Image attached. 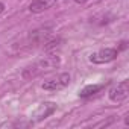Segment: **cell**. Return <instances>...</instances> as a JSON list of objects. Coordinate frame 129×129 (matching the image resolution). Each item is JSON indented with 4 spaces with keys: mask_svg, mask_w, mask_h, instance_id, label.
I'll return each instance as SVG.
<instances>
[{
    "mask_svg": "<svg viewBox=\"0 0 129 129\" xmlns=\"http://www.w3.org/2000/svg\"><path fill=\"white\" fill-rule=\"evenodd\" d=\"M59 66V58L58 56H47L38 62H35L34 66L27 67L24 72H23V78L29 79V78H35L41 73H46V72H50L53 69H56Z\"/></svg>",
    "mask_w": 129,
    "mask_h": 129,
    "instance_id": "cell-1",
    "label": "cell"
},
{
    "mask_svg": "<svg viewBox=\"0 0 129 129\" xmlns=\"http://www.w3.org/2000/svg\"><path fill=\"white\" fill-rule=\"evenodd\" d=\"M70 79L72 78H70L69 73H61L56 78H52L49 81H44L41 87H43V90H47V91H58V90L66 88L70 84Z\"/></svg>",
    "mask_w": 129,
    "mask_h": 129,
    "instance_id": "cell-2",
    "label": "cell"
},
{
    "mask_svg": "<svg viewBox=\"0 0 129 129\" xmlns=\"http://www.w3.org/2000/svg\"><path fill=\"white\" fill-rule=\"evenodd\" d=\"M118 55V50L117 49H112V47H108V49H102L96 53H93L90 56V61L94 62V64H106V62H111L117 58Z\"/></svg>",
    "mask_w": 129,
    "mask_h": 129,
    "instance_id": "cell-3",
    "label": "cell"
},
{
    "mask_svg": "<svg viewBox=\"0 0 129 129\" xmlns=\"http://www.w3.org/2000/svg\"><path fill=\"white\" fill-rule=\"evenodd\" d=\"M129 94V82L127 81H121L117 85H114L109 91L108 96L112 102H123Z\"/></svg>",
    "mask_w": 129,
    "mask_h": 129,
    "instance_id": "cell-4",
    "label": "cell"
},
{
    "mask_svg": "<svg viewBox=\"0 0 129 129\" xmlns=\"http://www.w3.org/2000/svg\"><path fill=\"white\" fill-rule=\"evenodd\" d=\"M55 111H56V103H53V102H44L34 112V115H32L34 117V121H41V120L47 118L49 115H52Z\"/></svg>",
    "mask_w": 129,
    "mask_h": 129,
    "instance_id": "cell-5",
    "label": "cell"
},
{
    "mask_svg": "<svg viewBox=\"0 0 129 129\" xmlns=\"http://www.w3.org/2000/svg\"><path fill=\"white\" fill-rule=\"evenodd\" d=\"M58 0H32V3L29 5V11L34 14H40L47 11L49 8H52Z\"/></svg>",
    "mask_w": 129,
    "mask_h": 129,
    "instance_id": "cell-6",
    "label": "cell"
},
{
    "mask_svg": "<svg viewBox=\"0 0 129 129\" xmlns=\"http://www.w3.org/2000/svg\"><path fill=\"white\" fill-rule=\"evenodd\" d=\"M102 88H105V84H96V85H87L85 88H82L81 90V93H79V96L81 97H90V96H94L96 93H99Z\"/></svg>",
    "mask_w": 129,
    "mask_h": 129,
    "instance_id": "cell-7",
    "label": "cell"
},
{
    "mask_svg": "<svg viewBox=\"0 0 129 129\" xmlns=\"http://www.w3.org/2000/svg\"><path fill=\"white\" fill-rule=\"evenodd\" d=\"M3 11H5V5H3V3H2V2H0V14H2V12H3Z\"/></svg>",
    "mask_w": 129,
    "mask_h": 129,
    "instance_id": "cell-8",
    "label": "cell"
},
{
    "mask_svg": "<svg viewBox=\"0 0 129 129\" xmlns=\"http://www.w3.org/2000/svg\"><path fill=\"white\" fill-rule=\"evenodd\" d=\"M75 2H76V3H85L87 0H75Z\"/></svg>",
    "mask_w": 129,
    "mask_h": 129,
    "instance_id": "cell-9",
    "label": "cell"
}]
</instances>
